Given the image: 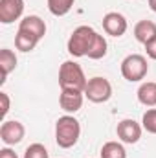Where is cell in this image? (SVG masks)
<instances>
[{"label":"cell","mask_w":156,"mask_h":158,"mask_svg":"<svg viewBox=\"0 0 156 158\" xmlns=\"http://www.w3.org/2000/svg\"><path fill=\"white\" fill-rule=\"evenodd\" d=\"M134 37L138 42L147 44L149 40H153L156 37V24L153 20H140L134 26Z\"/></svg>","instance_id":"7c38bea8"},{"label":"cell","mask_w":156,"mask_h":158,"mask_svg":"<svg viewBox=\"0 0 156 158\" xmlns=\"http://www.w3.org/2000/svg\"><path fill=\"white\" fill-rule=\"evenodd\" d=\"M105 55H107V40H105L103 35L96 33L94 42H92V46H90L86 57H90V59H101V57H105Z\"/></svg>","instance_id":"2e32d148"},{"label":"cell","mask_w":156,"mask_h":158,"mask_svg":"<svg viewBox=\"0 0 156 158\" xmlns=\"http://www.w3.org/2000/svg\"><path fill=\"white\" fill-rule=\"evenodd\" d=\"M84 96L92 103H105L112 96V85L109 83V79H105V77H92V79H88V83H86Z\"/></svg>","instance_id":"5b68a950"},{"label":"cell","mask_w":156,"mask_h":158,"mask_svg":"<svg viewBox=\"0 0 156 158\" xmlns=\"http://www.w3.org/2000/svg\"><path fill=\"white\" fill-rule=\"evenodd\" d=\"M103 30L112 37H121L127 31V19L121 13L110 11L103 17Z\"/></svg>","instance_id":"ba28073f"},{"label":"cell","mask_w":156,"mask_h":158,"mask_svg":"<svg viewBox=\"0 0 156 158\" xmlns=\"http://www.w3.org/2000/svg\"><path fill=\"white\" fill-rule=\"evenodd\" d=\"M117 136L125 143H136L142 138V127L134 119H123L117 123Z\"/></svg>","instance_id":"9c48e42d"},{"label":"cell","mask_w":156,"mask_h":158,"mask_svg":"<svg viewBox=\"0 0 156 158\" xmlns=\"http://www.w3.org/2000/svg\"><path fill=\"white\" fill-rule=\"evenodd\" d=\"M24 158H48V151L42 143H31L26 153H24Z\"/></svg>","instance_id":"ffe728a7"},{"label":"cell","mask_w":156,"mask_h":158,"mask_svg":"<svg viewBox=\"0 0 156 158\" xmlns=\"http://www.w3.org/2000/svg\"><path fill=\"white\" fill-rule=\"evenodd\" d=\"M138 99L145 107H154L156 105V83H153V81L143 83L138 88Z\"/></svg>","instance_id":"5bb4252c"},{"label":"cell","mask_w":156,"mask_h":158,"mask_svg":"<svg viewBox=\"0 0 156 158\" xmlns=\"http://www.w3.org/2000/svg\"><path fill=\"white\" fill-rule=\"evenodd\" d=\"M86 77L83 68L74 61H64L59 68V85L61 88H72V90H81L84 92L86 88Z\"/></svg>","instance_id":"7a4b0ae2"},{"label":"cell","mask_w":156,"mask_h":158,"mask_svg":"<svg viewBox=\"0 0 156 158\" xmlns=\"http://www.w3.org/2000/svg\"><path fill=\"white\" fill-rule=\"evenodd\" d=\"M143 129L151 134H156V109H149L145 114H143Z\"/></svg>","instance_id":"d6986e66"},{"label":"cell","mask_w":156,"mask_h":158,"mask_svg":"<svg viewBox=\"0 0 156 158\" xmlns=\"http://www.w3.org/2000/svg\"><path fill=\"white\" fill-rule=\"evenodd\" d=\"M149 72V64H147V59L140 53H132L129 57L123 59L121 63V76L130 81V83H136V81H142V79L147 76Z\"/></svg>","instance_id":"277c9868"},{"label":"cell","mask_w":156,"mask_h":158,"mask_svg":"<svg viewBox=\"0 0 156 158\" xmlns=\"http://www.w3.org/2000/svg\"><path fill=\"white\" fill-rule=\"evenodd\" d=\"M15 66H17V55L11 52V50H7V48H4V50H0V70H2V83L6 81V77L15 70Z\"/></svg>","instance_id":"4fadbf2b"},{"label":"cell","mask_w":156,"mask_h":158,"mask_svg":"<svg viewBox=\"0 0 156 158\" xmlns=\"http://www.w3.org/2000/svg\"><path fill=\"white\" fill-rule=\"evenodd\" d=\"M0 158H18V156H17V153H15V151H11L9 147H6V149H2V151H0Z\"/></svg>","instance_id":"603a6c76"},{"label":"cell","mask_w":156,"mask_h":158,"mask_svg":"<svg viewBox=\"0 0 156 158\" xmlns=\"http://www.w3.org/2000/svg\"><path fill=\"white\" fill-rule=\"evenodd\" d=\"M149 7H151V9L156 13V0H149Z\"/></svg>","instance_id":"cb8c5ba5"},{"label":"cell","mask_w":156,"mask_h":158,"mask_svg":"<svg viewBox=\"0 0 156 158\" xmlns=\"http://www.w3.org/2000/svg\"><path fill=\"white\" fill-rule=\"evenodd\" d=\"M97 31H94L90 26H79L74 30V33L68 39V53L74 57H84L94 42Z\"/></svg>","instance_id":"3957f363"},{"label":"cell","mask_w":156,"mask_h":158,"mask_svg":"<svg viewBox=\"0 0 156 158\" xmlns=\"http://www.w3.org/2000/svg\"><path fill=\"white\" fill-rule=\"evenodd\" d=\"M24 11V0H0V22L11 24Z\"/></svg>","instance_id":"52a82bcc"},{"label":"cell","mask_w":156,"mask_h":158,"mask_svg":"<svg viewBox=\"0 0 156 158\" xmlns=\"http://www.w3.org/2000/svg\"><path fill=\"white\" fill-rule=\"evenodd\" d=\"M24 132H26L24 125H22L20 121H15V119L4 121L2 127H0V138H2V142H4L6 145H15V143H18V142L24 138Z\"/></svg>","instance_id":"8992f818"},{"label":"cell","mask_w":156,"mask_h":158,"mask_svg":"<svg viewBox=\"0 0 156 158\" xmlns=\"http://www.w3.org/2000/svg\"><path fill=\"white\" fill-rule=\"evenodd\" d=\"M81 134V125L74 116H61L55 123V140L63 149H70L77 143Z\"/></svg>","instance_id":"6da1fadb"},{"label":"cell","mask_w":156,"mask_h":158,"mask_svg":"<svg viewBox=\"0 0 156 158\" xmlns=\"http://www.w3.org/2000/svg\"><path fill=\"white\" fill-rule=\"evenodd\" d=\"M74 2L76 0H48V9H50L51 15L63 17L74 7Z\"/></svg>","instance_id":"ac0fdd59"},{"label":"cell","mask_w":156,"mask_h":158,"mask_svg":"<svg viewBox=\"0 0 156 158\" xmlns=\"http://www.w3.org/2000/svg\"><path fill=\"white\" fill-rule=\"evenodd\" d=\"M145 50H147V55H149L151 59H156V37L145 44Z\"/></svg>","instance_id":"7402d4cb"},{"label":"cell","mask_w":156,"mask_h":158,"mask_svg":"<svg viewBox=\"0 0 156 158\" xmlns=\"http://www.w3.org/2000/svg\"><path fill=\"white\" fill-rule=\"evenodd\" d=\"M101 158H127V151L117 142H107L101 147Z\"/></svg>","instance_id":"e0dca14e"},{"label":"cell","mask_w":156,"mask_h":158,"mask_svg":"<svg viewBox=\"0 0 156 158\" xmlns=\"http://www.w3.org/2000/svg\"><path fill=\"white\" fill-rule=\"evenodd\" d=\"M37 42H39L37 37H33L31 33L22 31V30H18V33L15 35V46H17V50H20V52H31V50L37 46Z\"/></svg>","instance_id":"9a60e30c"},{"label":"cell","mask_w":156,"mask_h":158,"mask_svg":"<svg viewBox=\"0 0 156 158\" xmlns=\"http://www.w3.org/2000/svg\"><path fill=\"white\" fill-rule=\"evenodd\" d=\"M61 109L66 112H77L83 107V92L81 90H72V88H63L61 98H59Z\"/></svg>","instance_id":"30bf717a"},{"label":"cell","mask_w":156,"mask_h":158,"mask_svg":"<svg viewBox=\"0 0 156 158\" xmlns=\"http://www.w3.org/2000/svg\"><path fill=\"white\" fill-rule=\"evenodd\" d=\"M18 30L31 33L33 37H37L39 40L46 35V24H44V20H42L40 17H37V15H28V17H24V19L20 20V24H18Z\"/></svg>","instance_id":"8fae6325"},{"label":"cell","mask_w":156,"mask_h":158,"mask_svg":"<svg viewBox=\"0 0 156 158\" xmlns=\"http://www.w3.org/2000/svg\"><path fill=\"white\" fill-rule=\"evenodd\" d=\"M0 101H2V112H0V116L4 118L9 112V96L6 92H0Z\"/></svg>","instance_id":"44dd1931"}]
</instances>
